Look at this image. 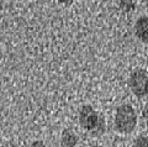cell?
<instances>
[{"label":"cell","mask_w":148,"mask_h":147,"mask_svg":"<svg viewBox=\"0 0 148 147\" xmlns=\"http://www.w3.org/2000/svg\"><path fill=\"white\" fill-rule=\"evenodd\" d=\"M79 124L91 135H101L105 131L104 116L89 104L82 106L79 111Z\"/></svg>","instance_id":"1"},{"label":"cell","mask_w":148,"mask_h":147,"mask_svg":"<svg viewBox=\"0 0 148 147\" xmlns=\"http://www.w3.org/2000/svg\"><path fill=\"white\" fill-rule=\"evenodd\" d=\"M114 126L119 134H131L137 126V114L133 106H131L130 104L120 105L115 113Z\"/></svg>","instance_id":"2"},{"label":"cell","mask_w":148,"mask_h":147,"mask_svg":"<svg viewBox=\"0 0 148 147\" xmlns=\"http://www.w3.org/2000/svg\"><path fill=\"white\" fill-rule=\"evenodd\" d=\"M148 84V72L142 68L135 69L128 78V87L131 89L132 94L137 98H145L146 89Z\"/></svg>","instance_id":"3"},{"label":"cell","mask_w":148,"mask_h":147,"mask_svg":"<svg viewBox=\"0 0 148 147\" xmlns=\"http://www.w3.org/2000/svg\"><path fill=\"white\" fill-rule=\"evenodd\" d=\"M135 35L142 42H148V16H140L136 20Z\"/></svg>","instance_id":"4"},{"label":"cell","mask_w":148,"mask_h":147,"mask_svg":"<svg viewBox=\"0 0 148 147\" xmlns=\"http://www.w3.org/2000/svg\"><path fill=\"white\" fill-rule=\"evenodd\" d=\"M79 141V137L72 128H64L61 135V146L62 147H75Z\"/></svg>","instance_id":"5"},{"label":"cell","mask_w":148,"mask_h":147,"mask_svg":"<svg viewBox=\"0 0 148 147\" xmlns=\"http://www.w3.org/2000/svg\"><path fill=\"white\" fill-rule=\"evenodd\" d=\"M119 6L125 12H131L136 9V1H119Z\"/></svg>","instance_id":"6"},{"label":"cell","mask_w":148,"mask_h":147,"mask_svg":"<svg viewBox=\"0 0 148 147\" xmlns=\"http://www.w3.org/2000/svg\"><path fill=\"white\" fill-rule=\"evenodd\" d=\"M131 147H148V136H138Z\"/></svg>","instance_id":"7"},{"label":"cell","mask_w":148,"mask_h":147,"mask_svg":"<svg viewBox=\"0 0 148 147\" xmlns=\"http://www.w3.org/2000/svg\"><path fill=\"white\" fill-rule=\"evenodd\" d=\"M142 116H143V119L146 120L147 125H148V102L146 103V105H145V106H143V109H142Z\"/></svg>","instance_id":"8"},{"label":"cell","mask_w":148,"mask_h":147,"mask_svg":"<svg viewBox=\"0 0 148 147\" xmlns=\"http://www.w3.org/2000/svg\"><path fill=\"white\" fill-rule=\"evenodd\" d=\"M30 147H47V146H46V144L42 140H36V141L32 142Z\"/></svg>","instance_id":"9"},{"label":"cell","mask_w":148,"mask_h":147,"mask_svg":"<svg viewBox=\"0 0 148 147\" xmlns=\"http://www.w3.org/2000/svg\"><path fill=\"white\" fill-rule=\"evenodd\" d=\"M1 147H18L16 144H14V142H6V144H4Z\"/></svg>","instance_id":"10"},{"label":"cell","mask_w":148,"mask_h":147,"mask_svg":"<svg viewBox=\"0 0 148 147\" xmlns=\"http://www.w3.org/2000/svg\"><path fill=\"white\" fill-rule=\"evenodd\" d=\"M3 57H4V51H3V47H1V45H0V62L3 61Z\"/></svg>","instance_id":"11"},{"label":"cell","mask_w":148,"mask_h":147,"mask_svg":"<svg viewBox=\"0 0 148 147\" xmlns=\"http://www.w3.org/2000/svg\"><path fill=\"white\" fill-rule=\"evenodd\" d=\"M146 96L148 98V84H147V89H146Z\"/></svg>","instance_id":"12"},{"label":"cell","mask_w":148,"mask_h":147,"mask_svg":"<svg viewBox=\"0 0 148 147\" xmlns=\"http://www.w3.org/2000/svg\"><path fill=\"white\" fill-rule=\"evenodd\" d=\"M89 147H101V146H98V145H92V146H89Z\"/></svg>","instance_id":"13"},{"label":"cell","mask_w":148,"mask_h":147,"mask_svg":"<svg viewBox=\"0 0 148 147\" xmlns=\"http://www.w3.org/2000/svg\"><path fill=\"white\" fill-rule=\"evenodd\" d=\"M145 5H146V6L148 8V0H147V1H145Z\"/></svg>","instance_id":"14"}]
</instances>
